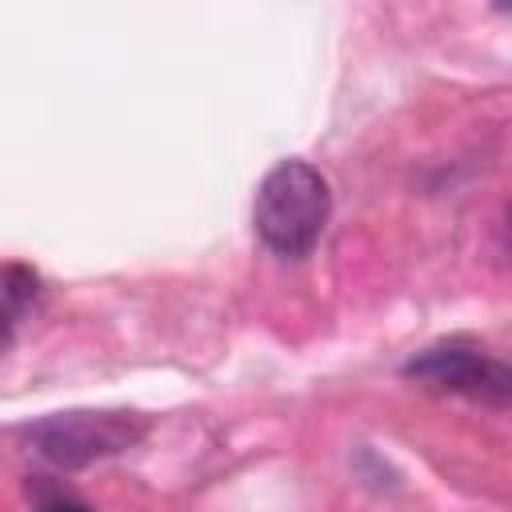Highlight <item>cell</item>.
Listing matches in <instances>:
<instances>
[{
  "label": "cell",
  "instance_id": "6da1fadb",
  "mask_svg": "<svg viewBox=\"0 0 512 512\" xmlns=\"http://www.w3.org/2000/svg\"><path fill=\"white\" fill-rule=\"evenodd\" d=\"M328 212H332L328 180L304 160H284L260 180L252 220H256L260 240L276 256L300 260L316 248L328 224Z\"/></svg>",
  "mask_w": 512,
  "mask_h": 512
},
{
  "label": "cell",
  "instance_id": "7a4b0ae2",
  "mask_svg": "<svg viewBox=\"0 0 512 512\" xmlns=\"http://www.w3.org/2000/svg\"><path fill=\"white\" fill-rule=\"evenodd\" d=\"M144 424L132 412H60L40 424H32L28 444L40 460L52 468H84L100 456H116L128 444H136Z\"/></svg>",
  "mask_w": 512,
  "mask_h": 512
},
{
  "label": "cell",
  "instance_id": "3957f363",
  "mask_svg": "<svg viewBox=\"0 0 512 512\" xmlns=\"http://www.w3.org/2000/svg\"><path fill=\"white\" fill-rule=\"evenodd\" d=\"M404 376L420 380V384H432V388H444V392L472 396L480 404H496V408H504L508 396H512L508 364L480 352V348L456 344V340L452 344H432L420 356H412L404 364Z\"/></svg>",
  "mask_w": 512,
  "mask_h": 512
},
{
  "label": "cell",
  "instance_id": "277c9868",
  "mask_svg": "<svg viewBox=\"0 0 512 512\" xmlns=\"http://www.w3.org/2000/svg\"><path fill=\"white\" fill-rule=\"evenodd\" d=\"M36 296V276L24 272V268H8L4 272V308H24L28 300Z\"/></svg>",
  "mask_w": 512,
  "mask_h": 512
},
{
  "label": "cell",
  "instance_id": "5b68a950",
  "mask_svg": "<svg viewBox=\"0 0 512 512\" xmlns=\"http://www.w3.org/2000/svg\"><path fill=\"white\" fill-rule=\"evenodd\" d=\"M40 512H92L88 504H80V500H68V496H56V500H48V504H40Z\"/></svg>",
  "mask_w": 512,
  "mask_h": 512
},
{
  "label": "cell",
  "instance_id": "8992f818",
  "mask_svg": "<svg viewBox=\"0 0 512 512\" xmlns=\"http://www.w3.org/2000/svg\"><path fill=\"white\" fill-rule=\"evenodd\" d=\"M12 332H16V320H12V312L0 304V352H8V344H12Z\"/></svg>",
  "mask_w": 512,
  "mask_h": 512
}]
</instances>
